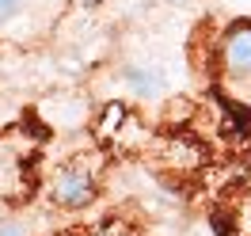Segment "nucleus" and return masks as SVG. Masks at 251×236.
Returning a JSON list of instances; mask_svg holds the SVG:
<instances>
[{
  "mask_svg": "<svg viewBox=\"0 0 251 236\" xmlns=\"http://www.w3.org/2000/svg\"><path fill=\"white\" fill-rule=\"evenodd\" d=\"M213 84L228 107L251 114V19L221 31L213 46Z\"/></svg>",
  "mask_w": 251,
  "mask_h": 236,
  "instance_id": "obj_1",
  "label": "nucleus"
},
{
  "mask_svg": "<svg viewBox=\"0 0 251 236\" xmlns=\"http://www.w3.org/2000/svg\"><path fill=\"white\" fill-rule=\"evenodd\" d=\"M31 160H34V149L27 145V137L19 130L0 137V206L27 194V187H31Z\"/></svg>",
  "mask_w": 251,
  "mask_h": 236,
  "instance_id": "obj_2",
  "label": "nucleus"
},
{
  "mask_svg": "<svg viewBox=\"0 0 251 236\" xmlns=\"http://www.w3.org/2000/svg\"><path fill=\"white\" fill-rule=\"evenodd\" d=\"M50 198L57 206H65V210H80V206H88L95 198V179L84 168H61L50 183Z\"/></svg>",
  "mask_w": 251,
  "mask_h": 236,
  "instance_id": "obj_3",
  "label": "nucleus"
},
{
  "mask_svg": "<svg viewBox=\"0 0 251 236\" xmlns=\"http://www.w3.org/2000/svg\"><path fill=\"white\" fill-rule=\"evenodd\" d=\"M129 84H137L145 95H152V92L160 88V80H156V77H145V73H137V69H129Z\"/></svg>",
  "mask_w": 251,
  "mask_h": 236,
  "instance_id": "obj_4",
  "label": "nucleus"
},
{
  "mask_svg": "<svg viewBox=\"0 0 251 236\" xmlns=\"http://www.w3.org/2000/svg\"><path fill=\"white\" fill-rule=\"evenodd\" d=\"M19 4H23V0H0V23H8V19L16 16Z\"/></svg>",
  "mask_w": 251,
  "mask_h": 236,
  "instance_id": "obj_5",
  "label": "nucleus"
},
{
  "mask_svg": "<svg viewBox=\"0 0 251 236\" xmlns=\"http://www.w3.org/2000/svg\"><path fill=\"white\" fill-rule=\"evenodd\" d=\"M0 236H23V229L16 221H0Z\"/></svg>",
  "mask_w": 251,
  "mask_h": 236,
  "instance_id": "obj_6",
  "label": "nucleus"
},
{
  "mask_svg": "<svg viewBox=\"0 0 251 236\" xmlns=\"http://www.w3.org/2000/svg\"><path fill=\"white\" fill-rule=\"evenodd\" d=\"M240 229H248V236H251V198L244 206V213H240Z\"/></svg>",
  "mask_w": 251,
  "mask_h": 236,
  "instance_id": "obj_7",
  "label": "nucleus"
},
{
  "mask_svg": "<svg viewBox=\"0 0 251 236\" xmlns=\"http://www.w3.org/2000/svg\"><path fill=\"white\" fill-rule=\"evenodd\" d=\"M99 236H122V233H99Z\"/></svg>",
  "mask_w": 251,
  "mask_h": 236,
  "instance_id": "obj_8",
  "label": "nucleus"
},
{
  "mask_svg": "<svg viewBox=\"0 0 251 236\" xmlns=\"http://www.w3.org/2000/svg\"><path fill=\"white\" fill-rule=\"evenodd\" d=\"M88 4H92V8H95V4H99V0H88Z\"/></svg>",
  "mask_w": 251,
  "mask_h": 236,
  "instance_id": "obj_9",
  "label": "nucleus"
}]
</instances>
